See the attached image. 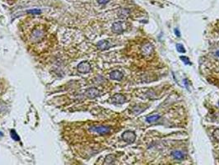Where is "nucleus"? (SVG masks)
<instances>
[{"label": "nucleus", "instance_id": "1", "mask_svg": "<svg viewBox=\"0 0 219 165\" xmlns=\"http://www.w3.org/2000/svg\"><path fill=\"white\" fill-rule=\"evenodd\" d=\"M122 139L124 142H126L128 144H132L136 140V134L134 131H126L122 134Z\"/></svg>", "mask_w": 219, "mask_h": 165}, {"label": "nucleus", "instance_id": "2", "mask_svg": "<svg viewBox=\"0 0 219 165\" xmlns=\"http://www.w3.org/2000/svg\"><path fill=\"white\" fill-rule=\"evenodd\" d=\"M90 131L96 132L99 135H106L111 132V127L105 125H97V126H92Z\"/></svg>", "mask_w": 219, "mask_h": 165}, {"label": "nucleus", "instance_id": "3", "mask_svg": "<svg viewBox=\"0 0 219 165\" xmlns=\"http://www.w3.org/2000/svg\"><path fill=\"white\" fill-rule=\"evenodd\" d=\"M92 67L87 61H83L77 65V70L82 74H87L91 71Z\"/></svg>", "mask_w": 219, "mask_h": 165}, {"label": "nucleus", "instance_id": "4", "mask_svg": "<svg viewBox=\"0 0 219 165\" xmlns=\"http://www.w3.org/2000/svg\"><path fill=\"white\" fill-rule=\"evenodd\" d=\"M85 95L87 96L88 98L93 99V98H96V97L100 96V91L96 88H87V90H86Z\"/></svg>", "mask_w": 219, "mask_h": 165}, {"label": "nucleus", "instance_id": "5", "mask_svg": "<svg viewBox=\"0 0 219 165\" xmlns=\"http://www.w3.org/2000/svg\"><path fill=\"white\" fill-rule=\"evenodd\" d=\"M111 102L112 103H116V104H123L126 102V98L124 95L120 93H116L114 96L111 97Z\"/></svg>", "mask_w": 219, "mask_h": 165}, {"label": "nucleus", "instance_id": "6", "mask_svg": "<svg viewBox=\"0 0 219 165\" xmlns=\"http://www.w3.org/2000/svg\"><path fill=\"white\" fill-rule=\"evenodd\" d=\"M141 51H142V54L143 56H148L153 51V46L150 43H146L142 46Z\"/></svg>", "mask_w": 219, "mask_h": 165}, {"label": "nucleus", "instance_id": "7", "mask_svg": "<svg viewBox=\"0 0 219 165\" xmlns=\"http://www.w3.org/2000/svg\"><path fill=\"white\" fill-rule=\"evenodd\" d=\"M112 31L116 34H121L124 32V27L121 22H116L112 25Z\"/></svg>", "mask_w": 219, "mask_h": 165}, {"label": "nucleus", "instance_id": "8", "mask_svg": "<svg viewBox=\"0 0 219 165\" xmlns=\"http://www.w3.org/2000/svg\"><path fill=\"white\" fill-rule=\"evenodd\" d=\"M97 48H98L100 50H109L110 48L111 47V45L110 44V42L106 40H102V41H100L98 43H97Z\"/></svg>", "mask_w": 219, "mask_h": 165}, {"label": "nucleus", "instance_id": "9", "mask_svg": "<svg viewBox=\"0 0 219 165\" xmlns=\"http://www.w3.org/2000/svg\"><path fill=\"white\" fill-rule=\"evenodd\" d=\"M124 74L121 73L119 70H114L112 71L111 74H110V78L113 80H116V81H120L123 78Z\"/></svg>", "mask_w": 219, "mask_h": 165}, {"label": "nucleus", "instance_id": "10", "mask_svg": "<svg viewBox=\"0 0 219 165\" xmlns=\"http://www.w3.org/2000/svg\"><path fill=\"white\" fill-rule=\"evenodd\" d=\"M171 155L173 156V158L177 159V160H182L185 158V154H183L181 151H178V150H175L173 151L171 153Z\"/></svg>", "mask_w": 219, "mask_h": 165}, {"label": "nucleus", "instance_id": "11", "mask_svg": "<svg viewBox=\"0 0 219 165\" xmlns=\"http://www.w3.org/2000/svg\"><path fill=\"white\" fill-rule=\"evenodd\" d=\"M115 161V157L112 154H109L105 157V164H111L113 163Z\"/></svg>", "mask_w": 219, "mask_h": 165}, {"label": "nucleus", "instance_id": "12", "mask_svg": "<svg viewBox=\"0 0 219 165\" xmlns=\"http://www.w3.org/2000/svg\"><path fill=\"white\" fill-rule=\"evenodd\" d=\"M159 118H160V115H157V114H156V115H152V116H147L146 118V121L148 123H152V122H154V121H157Z\"/></svg>", "mask_w": 219, "mask_h": 165}, {"label": "nucleus", "instance_id": "13", "mask_svg": "<svg viewBox=\"0 0 219 165\" xmlns=\"http://www.w3.org/2000/svg\"><path fill=\"white\" fill-rule=\"evenodd\" d=\"M10 133H11L12 139L14 140L15 141H20V137H19V135L17 134V132H16L14 130H12V131H10Z\"/></svg>", "mask_w": 219, "mask_h": 165}, {"label": "nucleus", "instance_id": "14", "mask_svg": "<svg viewBox=\"0 0 219 165\" xmlns=\"http://www.w3.org/2000/svg\"><path fill=\"white\" fill-rule=\"evenodd\" d=\"M176 50L178 52H181V53H185V47H184L181 44H177L176 45Z\"/></svg>", "mask_w": 219, "mask_h": 165}, {"label": "nucleus", "instance_id": "15", "mask_svg": "<svg viewBox=\"0 0 219 165\" xmlns=\"http://www.w3.org/2000/svg\"><path fill=\"white\" fill-rule=\"evenodd\" d=\"M180 59H181V60H182L184 63H185V65H191L190 60H189V58H188V57L182 56H181V57H180Z\"/></svg>", "mask_w": 219, "mask_h": 165}, {"label": "nucleus", "instance_id": "16", "mask_svg": "<svg viewBox=\"0 0 219 165\" xmlns=\"http://www.w3.org/2000/svg\"><path fill=\"white\" fill-rule=\"evenodd\" d=\"M213 138L216 140L217 141H219V129H216L213 133Z\"/></svg>", "mask_w": 219, "mask_h": 165}, {"label": "nucleus", "instance_id": "17", "mask_svg": "<svg viewBox=\"0 0 219 165\" xmlns=\"http://www.w3.org/2000/svg\"><path fill=\"white\" fill-rule=\"evenodd\" d=\"M130 13V11L128 9H123L120 11V16L121 17H127V15Z\"/></svg>", "mask_w": 219, "mask_h": 165}, {"label": "nucleus", "instance_id": "18", "mask_svg": "<svg viewBox=\"0 0 219 165\" xmlns=\"http://www.w3.org/2000/svg\"><path fill=\"white\" fill-rule=\"evenodd\" d=\"M27 13H31V14H39V13H41V10H39V9H30V10H27Z\"/></svg>", "mask_w": 219, "mask_h": 165}, {"label": "nucleus", "instance_id": "19", "mask_svg": "<svg viewBox=\"0 0 219 165\" xmlns=\"http://www.w3.org/2000/svg\"><path fill=\"white\" fill-rule=\"evenodd\" d=\"M100 4H106V3L109 2V0H97Z\"/></svg>", "mask_w": 219, "mask_h": 165}, {"label": "nucleus", "instance_id": "20", "mask_svg": "<svg viewBox=\"0 0 219 165\" xmlns=\"http://www.w3.org/2000/svg\"><path fill=\"white\" fill-rule=\"evenodd\" d=\"M175 34L176 35V36H177V37H181V32H180L179 30H178L177 28H175Z\"/></svg>", "mask_w": 219, "mask_h": 165}, {"label": "nucleus", "instance_id": "21", "mask_svg": "<svg viewBox=\"0 0 219 165\" xmlns=\"http://www.w3.org/2000/svg\"><path fill=\"white\" fill-rule=\"evenodd\" d=\"M216 56L219 57V50H217V51L216 52Z\"/></svg>", "mask_w": 219, "mask_h": 165}, {"label": "nucleus", "instance_id": "22", "mask_svg": "<svg viewBox=\"0 0 219 165\" xmlns=\"http://www.w3.org/2000/svg\"><path fill=\"white\" fill-rule=\"evenodd\" d=\"M3 132H1V131H0V137H1V136H3Z\"/></svg>", "mask_w": 219, "mask_h": 165}, {"label": "nucleus", "instance_id": "23", "mask_svg": "<svg viewBox=\"0 0 219 165\" xmlns=\"http://www.w3.org/2000/svg\"><path fill=\"white\" fill-rule=\"evenodd\" d=\"M218 105H219V103H218Z\"/></svg>", "mask_w": 219, "mask_h": 165}]
</instances>
